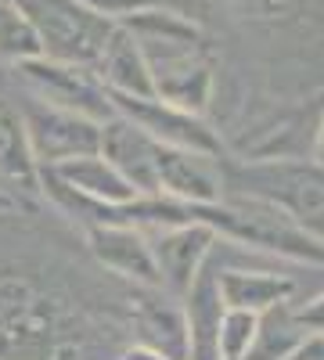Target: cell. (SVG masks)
Here are the masks:
<instances>
[{"mask_svg":"<svg viewBox=\"0 0 324 360\" xmlns=\"http://www.w3.org/2000/svg\"><path fill=\"white\" fill-rule=\"evenodd\" d=\"M22 119H25V137L29 148H33V159L40 166H58L76 155L101 152V123L91 115L58 108L37 98L25 105Z\"/></svg>","mask_w":324,"mask_h":360,"instance_id":"cell-6","label":"cell"},{"mask_svg":"<svg viewBox=\"0 0 324 360\" xmlns=\"http://www.w3.org/2000/svg\"><path fill=\"white\" fill-rule=\"evenodd\" d=\"M220 295L231 310L267 314L296 295V281L288 274H267V270H220Z\"/></svg>","mask_w":324,"mask_h":360,"instance_id":"cell-14","label":"cell"},{"mask_svg":"<svg viewBox=\"0 0 324 360\" xmlns=\"http://www.w3.org/2000/svg\"><path fill=\"white\" fill-rule=\"evenodd\" d=\"M101 155L119 169L137 195H162L159 184V141L148 137L137 123L115 112L101 123Z\"/></svg>","mask_w":324,"mask_h":360,"instance_id":"cell-8","label":"cell"},{"mask_svg":"<svg viewBox=\"0 0 324 360\" xmlns=\"http://www.w3.org/2000/svg\"><path fill=\"white\" fill-rule=\"evenodd\" d=\"M227 303L220 295V266L213 256L205 259L198 278L184 292V321H188V360H220V321Z\"/></svg>","mask_w":324,"mask_h":360,"instance_id":"cell-10","label":"cell"},{"mask_svg":"<svg viewBox=\"0 0 324 360\" xmlns=\"http://www.w3.org/2000/svg\"><path fill=\"white\" fill-rule=\"evenodd\" d=\"M306 335V328L296 321V310H288V303L259 314V328H256V342L249 349L245 360H288Z\"/></svg>","mask_w":324,"mask_h":360,"instance_id":"cell-18","label":"cell"},{"mask_svg":"<svg viewBox=\"0 0 324 360\" xmlns=\"http://www.w3.org/2000/svg\"><path fill=\"white\" fill-rule=\"evenodd\" d=\"M94 72L101 76V83L108 90H115V94H141V98L155 94L148 54H144V47L137 44V37L127 25H115L108 33Z\"/></svg>","mask_w":324,"mask_h":360,"instance_id":"cell-12","label":"cell"},{"mask_svg":"<svg viewBox=\"0 0 324 360\" xmlns=\"http://www.w3.org/2000/svg\"><path fill=\"white\" fill-rule=\"evenodd\" d=\"M223 184L249 198L278 205L303 231L324 242V169L296 159H263V162H223Z\"/></svg>","mask_w":324,"mask_h":360,"instance_id":"cell-1","label":"cell"},{"mask_svg":"<svg viewBox=\"0 0 324 360\" xmlns=\"http://www.w3.org/2000/svg\"><path fill=\"white\" fill-rule=\"evenodd\" d=\"M0 176L15 180L22 188H33L40 176L33 148H29V137H25V119L11 112L8 105H0Z\"/></svg>","mask_w":324,"mask_h":360,"instance_id":"cell-17","label":"cell"},{"mask_svg":"<svg viewBox=\"0 0 324 360\" xmlns=\"http://www.w3.org/2000/svg\"><path fill=\"white\" fill-rule=\"evenodd\" d=\"M310 159L324 169V112L317 119V130H313V148H310Z\"/></svg>","mask_w":324,"mask_h":360,"instance_id":"cell-24","label":"cell"},{"mask_svg":"<svg viewBox=\"0 0 324 360\" xmlns=\"http://www.w3.org/2000/svg\"><path fill=\"white\" fill-rule=\"evenodd\" d=\"M137 335L144 346L159 349L169 360H188V321L184 307H173L166 299H137Z\"/></svg>","mask_w":324,"mask_h":360,"instance_id":"cell-15","label":"cell"},{"mask_svg":"<svg viewBox=\"0 0 324 360\" xmlns=\"http://www.w3.org/2000/svg\"><path fill=\"white\" fill-rule=\"evenodd\" d=\"M256 328H259V314L227 307L220 321V360H245L256 342Z\"/></svg>","mask_w":324,"mask_h":360,"instance_id":"cell-20","label":"cell"},{"mask_svg":"<svg viewBox=\"0 0 324 360\" xmlns=\"http://www.w3.org/2000/svg\"><path fill=\"white\" fill-rule=\"evenodd\" d=\"M123 360H169V356H162L159 349H152V346L137 342V346H130V349L123 353Z\"/></svg>","mask_w":324,"mask_h":360,"instance_id":"cell-25","label":"cell"},{"mask_svg":"<svg viewBox=\"0 0 324 360\" xmlns=\"http://www.w3.org/2000/svg\"><path fill=\"white\" fill-rule=\"evenodd\" d=\"M22 76L37 90V98H44L47 105L91 115V119H98V123H105V119L115 115L108 86L101 83V76L94 69H86V65L58 62V58L40 54V58L22 62Z\"/></svg>","mask_w":324,"mask_h":360,"instance_id":"cell-5","label":"cell"},{"mask_svg":"<svg viewBox=\"0 0 324 360\" xmlns=\"http://www.w3.org/2000/svg\"><path fill=\"white\" fill-rule=\"evenodd\" d=\"M159 184L162 195L181 202H220L223 198L220 159L159 144Z\"/></svg>","mask_w":324,"mask_h":360,"instance_id":"cell-11","label":"cell"},{"mask_svg":"<svg viewBox=\"0 0 324 360\" xmlns=\"http://www.w3.org/2000/svg\"><path fill=\"white\" fill-rule=\"evenodd\" d=\"M15 4L29 11V18L40 29L44 54L58 62L94 69L108 33L115 29V22L94 15L79 0H15Z\"/></svg>","mask_w":324,"mask_h":360,"instance_id":"cell-2","label":"cell"},{"mask_svg":"<svg viewBox=\"0 0 324 360\" xmlns=\"http://www.w3.org/2000/svg\"><path fill=\"white\" fill-rule=\"evenodd\" d=\"M296 321L306 328V332H324V292H320V295H313L306 307H299V310H296Z\"/></svg>","mask_w":324,"mask_h":360,"instance_id":"cell-22","label":"cell"},{"mask_svg":"<svg viewBox=\"0 0 324 360\" xmlns=\"http://www.w3.org/2000/svg\"><path fill=\"white\" fill-rule=\"evenodd\" d=\"M152 65L155 98L188 108L195 115L209 112L213 101V62L205 58V44H155L144 47Z\"/></svg>","mask_w":324,"mask_h":360,"instance_id":"cell-4","label":"cell"},{"mask_svg":"<svg viewBox=\"0 0 324 360\" xmlns=\"http://www.w3.org/2000/svg\"><path fill=\"white\" fill-rule=\"evenodd\" d=\"M79 4L91 8V11L101 15V18H108V22H123V18H130L134 11L148 8L152 0H79Z\"/></svg>","mask_w":324,"mask_h":360,"instance_id":"cell-21","label":"cell"},{"mask_svg":"<svg viewBox=\"0 0 324 360\" xmlns=\"http://www.w3.org/2000/svg\"><path fill=\"white\" fill-rule=\"evenodd\" d=\"M108 94H112L115 112L127 115L130 123H137L159 144L184 148V152H198V155H209V159H223V141L209 123H205V115L176 108V105H169L155 94L141 98V94H115V90H108Z\"/></svg>","mask_w":324,"mask_h":360,"instance_id":"cell-3","label":"cell"},{"mask_svg":"<svg viewBox=\"0 0 324 360\" xmlns=\"http://www.w3.org/2000/svg\"><path fill=\"white\" fill-rule=\"evenodd\" d=\"M119 25H127L130 33L137 37L141 47H155V44H205L202 25L191 22L181 11H169V8H141L130 18H123Z\"/></svg>","mask_w":324,"mask_h":360,"instance_id":"cell-16","label":"cell"},{"mask_svg":"<svg viewBox=\"0 0 324 360\" xmlns=\"http://www.w3.org/2000/svg\"><path fill=\"white\" fill-rule=\"evenodd\" d=\"M288 360H324V332H306Z\"/></svg>","mask_w":324,"mask_h":360,"instance_id":"cell-23","label":"cell"},{"mask_svg":"<svg viewBox=\"0 0 324 360\" xmlns=\"http://www.w3.org/2000/svg\"><path fill=\"white\" fill-rule=\"evenodd\" d=\"M40 54H44V40H40L37 22L29 18V11L22 4H15V0L0 4V58L22 65Z\"/></svg>","mask_w":324,"mask_h":360,"instance_id":"cell-19","label":"cell"},{"mask_svg":"<svg viewBox=\"0 0 324 360\" xmlns=\"http://www.w3.org/2000/svg\"><path fill=\"white\" fill-rule=\"evenodd\" d=\"M47 169H54L79 198L94 202V205H123V202L137 198V188L101 152L76 155V159H65V162L47 166Z\"/></svg>","mask_w":324,"mask_h":360,"instance_id":"cell-13","label":"cell"},{"mask_svg":"<svg viewBox=\"0 0 324 360\" xmlns=\"http://www.w3.org/2000/svg\"><path fill=\"white\" fill-rule=\"evenodd\" d=\"M86 242H91V252L98 256V263H105L112 274L130 278L134 285H144V288H159L162 285L152 242L137 231V224L98 220L91 227V234H86Z\"/></svg>","mask_w":324,"mask_h":360,"instance_id":"cell-7","label":"cell"},{"mask_svg":"<svg viewBox=\"0 0 324 360\" xmlns=\"http://www.w3.org/2000/svg\"><path fill=\"white\" fill-rule=\"evenodd\" d=\"M213 245H216V231L205 227V224L162 227V234L152 242L162 285L176 295H184L191 288V281L198 278V270L205 266V259L213 256Z\"/></svg>","mask_w":324,"mask_h":360,"instance_id":"cell-9","label":"cell"}]
</instances>
